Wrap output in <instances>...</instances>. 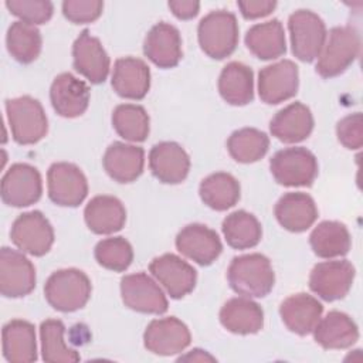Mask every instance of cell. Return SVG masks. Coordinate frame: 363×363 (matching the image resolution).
<instances>
[{
    "mask_svg": "<svg viewBox=\"0 0 363 363\" xmlns=\"http://www.w3.org/2000/svg\"><path fill=\"white\" fill-rule=\"evenodd\" d=\"M10 238L23 252L43 257L54 244V230L41 211L33 210L20 214L14 220Z\"/></svg>",
    "mask_w": 363,
    "mask_h": 363,
    "instance_id": "8",
    "label": "cell"
},
{
    "mask_svg": "<svg viewBox=\"0 0 363 363\" xmlns=\"http://www.w3.org/2000/svg\"><path fill=\"white\" fill-rule=\"evenodd\" d=\"M102 164L108 176L115 182L130 183L143 172L145 150L140 146L113 142L105 150Z\"/></svg>",
    "mask_w": 363,
    "mask_h": 363,
    "instance_id": "23",
    "label": "cell"
},
{
    "mask_svg": "<svg viewBox=\"0 0 363 363\" xmlns=\"http://www.w3.org/2000/svg\"><path fill=\"white\" fill-rule=\"evenodd\" d=\"M96 262L111 271L122 272L133 261V248L123 237H111L101 240L94 251Z\"/></svg>",
    "mask_w": 363,
    "mask_h": 363,
    "instance_id": "40",
    "label": "cell"
},
{
    "mask_svg": "<svg viewBox=\"0 0 363 363\" xmlns=\"http://www.w3.org/2000/svg\"><path fill=\"white\" fill-rule=\"evenodd\" d=\"M143 54L159 68L176 67L183 57L179 30L166 21L155 24L145 37Z\"/></svg>",
    "mask_w": 363,
    "mask_h": 363,
    "instance_id": "21",
    "label": "cell"
},
{
    "mask_svg": "<svg viewBox=\"0 0 363 363\" xmlns=\"http://www.w3.org/2000/svg\"><path fill=\"white\" fill-rule=\"evenodd\" d=\"M322 303L309 294L299 292L288 296L279 306L284 325L294 333L305 336L311 333L322 318Z\"/></svg>",
    "mask_w": 363,
    "mask_h": 363,
    "instance_id": "26",
    "label": "cell"
},
{
    "mask_svg": "<svg viewBox=\"0 0 363 363\" xmlns=\"http://www.w3.org/2000/svg\"><path fill=\"white\" fill-rule=\"evenodd\" d=\"M176 248L199 265L213 264L223 251L218 234L204 224H189L176 237Z\"/></svg>",
    "mask_w": 363,
    "mask_h": 363,
    "instance_id": "17",
    "label": "cell"
},
{
    "mask_svg": "<svg viewBox=\"0 0 363 363\" xmlns=\"http://www.w3.org/2000/svg\"><path fill=\"white\" fill-rule=\"evenodd\" d=\"M200 48L214 60H223L234 52L238 44L237 17L228 10H213L197 27Z\"/></svg>",
    "mask_w": 363,
    "mask_h": 363,
    "instance_id": "3",
    "label": "cell"
},
{
    "mask_svg": "<svg viewBox=\"0 0 363 363\" xmlns=\"http://www.w3.org/2000/svg\"><path fill=\"white\" fill-rule=\"evenodd\" d=\"M6 45L10 55L21 62L30 64L35 61L41 52L43 38L40 30L24 21H14L7 30Z\"/></svg>",
    "mask_w": 363,
    "mask_h": 363,
    "instance_id": "36",
    "label": "cell"
},
{
    "mask_svg": "<svg viewBox=\"0 0 363 363\" xmlns=\"http://www.w3.org/2000/svg\"><path fill=\"white\" fill-rule=\"evenodd\" d=\"M149 271L173 299H180L190 294L197 282L196 269L174 254H163L153 258Z\"/></svg>",
    "mask_w": 363,
    "mask_h": 363,
    "instance_id": "16",
    "label": "cell"
},
{
    "mask_svg": "<svg viewBox=\"0 0 363 363\" xmlns=\"http://www.w3.org/2000/svg\"><path fill=\"white\" fill-rule=\"evenodd\" d=\"M54 111L64 118L81 116L89 105V86L69 72L57 75L50 88Z\"/></svg>",
    "mask_w": 363,
    "mask_h": 363,
    "instance_id": "19",
    "label": "cell"
},
{
    "mask_svg": "<svg viewBox=\"0 0 363 363\" xmlns=\"http://www.w3.org/2000/svg\"><path fill=\"white\" fill-rule=\"evenodd\" d=\"M354 275V267L347 259L319 262L311 271L309 288L323 301H337L347 295Z\"/></svg>",
    "mask_w": 363,
    "mask_h": 363,
    "instance_id": "10",
    "label": "cell"
},
{
    "mask_svg": "<svg viewBox=\"0 0 363 363\" xmlns=\"http://www.w3.org/2000/svg\"><path fill=\"white\" fill-rule=\"evenodd\" d=\"M48 197L64 207L79 206L88 194V182L82 170L68 162L52 163L47 172Z\"/></svg>",
    "mask_w": 363,
    "mask_h": 363,
    "instance_id": "9",
    "label": "cell"
},
{
    "mask_svg": "<svg viewBox=\"0 0 363 363\" xmlns=\"http://www.w3.org/2000/svg\"><path fill=\"white\" fill-rule=\"evenodd\" d=\"M299 71L291 60H282L261 68L258 74V94L262 102L281 104L298 92Z\"/></svg>",
    "mask_w": 363,
    "mask_h": 363,
    "instance_id": "14",
    "label": "cell"
},
{
    "mask_svg": "<svg viewBox=\"0 0 363 363\" xmlns=\"http://www.w3.org/2000/svg\"><path fill=\"white\" fill-rule=\"evenodd\" d=\"M244 40L247 48L259 60H274L286 51L285 31L278 18L252 26Z\"/></svg>",
    "mask_w": 363,
    "mask_h": 363,
    "instance_id": "32",
    "label": "cell"
},
{
    "mask_svg": "<svg viewBox=\"0 0 363 363\" xmlns=\"http://www.w3.org/2000/svg\"><path fill=\"white\" fill-rule=\"evenodd\" d=\"M111 84L113 91L122 98L143 99L150 88V69L140 58H118L113 64Z\"/></svg>",
    "mask_w": 363,
    "mask_h": 363,
    "instance_id": "22",
    "label": "cell"
},
{
    "mask_svg": "<svg viewBox=\"0 0 363 363\" xmlns=\"http://www.w3.org/2000/svg\"><path fill=\"white\" fill-rule=\"evenodd\" d=\"M312 251L320 258H335L346 255L352 245L347 227L339 221H322L309 235Z\"/></svg>",
    "mask_w": 363,
    "mask_h": 363,
    "instance_id": "33",
    "label": "cell"
},
{
    "mask_svg": "<svg viewBox=\"0 0 363 363\" xmlns=\"http://www.w3.org/2000/svg\"><path fill=\"white\" fill-rule=\"evenodd\" d=\"M35 288V268L20 251L0 250V292L6 298H21Z\"/></svg>",
    "mask_w": 363,
    "mask_h": 363,
    "instance_id": "12",
    "label": "cell"
},
{
    "mask_svg": "<svg viewBox=\"0 0 363 363\" xmlns=\"http://www.w3.org/2000/svg\"><path fill=\"white\" fill-rule=\"evenodd\" d=\"M88 228L95 234H113L125 225L126 210L122 201L113 196H95L84 210Z\"/></svg>",
    "mask_w": 363,
    "mask_h": 363,
    "instance_id": "30",
    "label": "cell"
},
{
    "mask_svg": "<svg viewBox=\"0 0 363 363\" xmlns=\"http://www.w3.org/2000/svg\"><path fill=\"white\" fill-rule=\"evenodd\" d=\"M312 332L315 342L323 349H346L359 339L356 322L340 311H330L325 318H320Z\"/></svg>",
    "mask_w": 363,
    "mask_h": 363,
    "instance_id": "29",
    "label": "cell"
},
{
    "mask_svg": "<svg viewBox=\"0 0 363 363\" xmlns=\"http://www.w3.org/2000/svg\"><path fill=\"white\" fill-rule=\"evenodd\" d=\"M292 54L303 61L312 62L319 57L326 41L325 21L313 11L299 9L288 18Z\"/></svg>",
    "mask_w": 363,
    "mask_h": 363,
    "instance_id": "6",
    "label": "cell"
},
{
    "mask_svg": "<svg viewBox=\"0 0 363 363\" xmlns=\"http://www.w3.org/2000/svg\"><path fill=\"white\" fill-rule=\"evenodd\" d=\"M269 149V138L255 128L234 130L227 140L230 156L238 163H254L262 159Z\"/></svg>",
    "mask_w": 363,
    "mask_h": 363,
    "instance_id": "37",
    "label": "cell"
},
{
    "mask_svg": "<svg viewBox=\"0 0 363 363\" xmlns=\"http://www.w3.org/2000/svg\"><path fill=\"white\" fill-rule=\"evenodd\" d=\"M218 92L221 98L234 106H242L254 99L252 69L238 61L228 62L218 77Z\"/></svg>",
    "mask_w": 363,
    "mask_h": 363,
    "instance_id": "31",
    "label": "cell"
},
{
    "mask_svg": "<svg viewBox=\"0 0 363 363\" xmlns=\"http://www.w3.org/2000/svg\"><path fill=\"white\" fill-rule=\"evenodd\" d=\"M241 14L244 18L254 20L259 17H265L274 11L277 7V1L269 0H247L237 3Z\"/></svg>",
    "mask_w": 363,
    "mask_h": 363,
    "instance_id": "44",
    "label": "cell"
},
{
    "mask_svg": "<svg viewBox=\"0 0 363 363\" xmlns=\"http://www.w3.org/2000/svg\"><path fill=\"white\" fill-rule=\"evenodd\" d=\"M227 279L234 292L247 298L267 296L275 284L271 261L258 252L233 258L227 269Z\"/></svg>",
    "mask_w": 363,
    "mask_h": 363,
    "instance_id": "1",
    "label": "cell"
},
{
    "mask_svg": "<svg viewBox=\"0 0 363 363\" xmlns=\"http://www.w3.org/2000/svg\"><path fill=\"white\" fill-rule=\"evenodd\" d=\"M167 4L172 13L180 20H190L200 10V3L196 0H170Z\"/></svg>",
    "mask_w": 363,
    "mask_h": 363,
    "instance_id": "45",
    "label": "cell"
},
{
    "mask_svg": "<svg viewBox=\"0 0 363 363\" xmlns=\"http://www.w3.org/2000/svg\"><path fill=\"white\" fill-rule=\"evenodd\" d=\"M278 223L291 233L306 231L318 218V208L313 199L301 191L285 193L274 208Z\"/></svg>",
    "mask_w": 363,
    "mask_h": 363,
    "instance_id": "25",
    "label": "cell"
},
{
    "mask_svg": "<svg viewBox=\"0 0 363 363\" xmlns=\"http://www.w3.org/2000/svg\"><path fill=\"white\" fill-rule=\"evenodd\" d=\"M104 10L101 0H65L62 3V14L74 24L95 21Z\"/></svg>",
    "mask_w": 363,
    "mask_h": 363,
    "instance_id": "42",
    "label": "cell"
},
{
    "mask_svg": "<svg viewBox=\"0 0 363 363\" xmlns=\"http://www.w3.org/2000/svg\"><path fill=\"white\" fill-rule=\"evenodd\" d=\"M6 113L14 142L34 145L48 130V119L38 99L24 95L6 101Z\"/></svg>",
    "mask_w": 363,
    "mask_h": 363,
    "instance_id": "4",
    "label": "cell"
},
{
    "mask_svg": "<svg viewBox=\"0 0 363 363\" xmlns=\"http://www.w3.org/2000/svg\"><path fill=\"white\" fill-rule=\"evenodd\" d=\"M220 322L231 333L252 335L264 326V311L247 296L231 298L220 309Z\"/></svg>",
    "mask_w": 363,
    "mask_h": 363,
    "instance_id": "27",
    "label": "cell"
},
{
    "mask_svg": "<svg viewBox=\"0 0 363 363\" xmlns=\"http://www.w3.org/2000/svg\"><path fill=\"white\" fill-rule=\"evenodd\" d=\"M72 64L91 84H102L109 74V57L101 41L84 30L72 44Z\"/></svg>",
    "mask_w": 363,
    "mask_h": 363,
    "instance_id": "18",
    "label": "cell"
},
{
    "mask_svg": "<svg viewBox=\"0 0 363 363\" xmlns=\"http://www.w3.org/2000/svg\"><path fill=\"white\" fill-rule=\"evenodd\" d=\"M336 135L339 142L350 149L357 150L363 145V119L360 112L350 113L342 118L336 125Z\"/></svg>",
    "mask_w": 363,
    "mask_h": 363,
    "instance_id": "43",
    "label": "cell"
},
{
    "mask_svg": "<svg viewBox=\"0 0 363 363\" xmlns=\"http://www.w3.org/2000/svg\"><path fill=\"white\" fill-rule=\"evenodd\" d=\"M149 167L159 182L179 184L189 174L190 157L179 143L159 142L150 149Z\"/></svg>",
    "mask_w": 363,
    "mask_h": 363,
    "instance_id": "20",
    "label": "cell"
},
{
    "mask_svg": "<svg viewBox=\"0 0 363 363\" xmlns=\"http://www.w3.org/2000/svg\"><path fill=\"white\" fill-rule=\"evenodd\" d=\"M9 11L28 24H45L54 13V6L48 0H7Z\"/></svg>",
    "mask_w": 363,
    "mask_h": 363,
    "instance_id": "41",
    "label": "cell"
},
{
    "mask_svg": "<svg viewBox=\"0 0 363 363\" xmlns=\"http://www.w3.org/2000/svg\"><path fill=\"white\" fill-rule=\"evenodd\" d=\"M191 340L186 323L174 316L153 319L145 329V347L159 356H172L183 352Z\"/></svg>",
    "mask_w": 363,
    "mask_h": 363,
    "instance_id": "15",
    "label": "cell"
},
{
    "mask_svg": "<svg viewBox=\"0 0 363 363\" xmlns=\"http://www.w3.org/2000/svg\"><path fill=\"white\" fill-rule=\"evenodd\" d=\"M92 285L85 272L77 268H64L52 272L44 285L47 302L60 312H75L86 305Z\"/></svg>",
    "mask_w": 363,
    "mask_h": 363,
    "instance_id": "2",
    "label": "cell"
},
{
    "mask_svg": "<svg viewBox=\"0 0 363 363\" xmlns=\"http://www.w3.org/2000/svg\"><path fill=\"white\" fill-rule=\"evenodd\" d=\"M240 193L241 187L238 180L224 172L208 174L201 180L199 187L201 201L216 211H224L235 206L240 200Z\"/></svg>",
    "mask_w": 363,
    "mask_h": 363,
    "instance_id": "34",
    "label": "cell"
},
{
    "mask_svg": "<svg viewBox=\"0 0 363 363\" xmlns=\"http://www.w3.org/2000/svg\"><path fill=\"white\" fill-rule=\"evenodd\" d=\"M274 179L286 187L311 186L318 176V160L306 147L278 150L269 160Z\"/></svg>",
    "mask_w": 363,
    "mask_h": 363,
    "instance_id": "7",
    "label": "cell"
},
{
    "mask_svg": "<svg viewBox=\"0 0 363 363\" xmlns=\"http://www.w3.org/2000/svg\"><path fill=\"white\" fill-rule=\"evenodd\" d=\"M43 193L40 172L28 163H14L1 179V200L11 207L37 203Z\"/></svg>",
    "mask_w": 363,
    "mask_h": 363,
    "instance_id": "11",
    "label": "cell"
},
{
    "mask_svg": "<svg viewBox=\"0 0 363 363\" xmlns=\"http://www.w3.org/2000/svg\"><path fill=\"white\" fill-rule=\"evenodd\" d=\"M179 360H193V362H204V360H211L214 362L216 359L213 356H210L208 353H206V350L201 349H193L189 354L182 356Z\"/></svg>",
    "mask_w": 363,
    "mask_h": 363,
    "instance_id": "46",
    "label": "cell"
},
{
    "mask_svg": "<svg viewBox=\"0 0 363 363\" xmlns=\"http://www.w3.org/2000/svg\"><path fill=\"white\" fill-rule=\"evenodd\" d=\"M269 130L284 143L302 142L313 130L312 112L302 102H292L275 113L269 122Z\"/></svg>",
    "mask_w": 363,
    "mask_h": 363,
    "instance_id": "24",
    "label": "cell"
},
{
    "mask_svg": "<svg viewBox=\"0 0 363 363\" xmlns=\"http://www.w3.org/2000/svg\"><path fill=\"white\" fill-rule=\"evenodd\" d=\"M3 356L10 363H30L37 360V340L34 325L13 319L1 329Z\"/></svg>",
    "mask_w": 363,
    "mask_h": 363,
    "instance_id": "28",
    "label": "cell"
},
{
    "mask_svg": "<svg viewBox=\"0 0 363 363\" xmlns=\"http://www.w3.org/2000/svg\"><path fill=\"white\" fill-rule=\"evenodd\" d=\"M360 51L359 33L349 26L333 27L326 35L325 45L316 62V72L322 78H333L345 72Z\"/></svg>",
    "mask_w": 363,
    "mask_h": 363,
    "instance_id": "5",
    "label": "cell"
},
{
    "mask_svg": "<svg viewBox=\"0 0 363 363\" xmlns=\"http://www.w3.org/2000/svg\"><path fill=\"white\" fill-rule=\"evenodd\" d=\"M123 303L136 312L162 315L167 311V299L159 285L145 272L125 275L121 279Z\"/></svg>",
    "mask_w": 363,
    "mask_h": 363,
    "instance_id": "13",
    "label": "cell"
},
{
    "mask_svg": "<svg viewBox=\"0 0 363 363\" xmlns=\"http://www.w3.org/2000/svg\"><path fill=\"white\" fill-rule=\"evenodd\" d=\"M65 326L60 319H45L40 325L41 354L48 363H71L79 362L81 356L75 349H71L64 340Z\"/></svg>",
    "mask_w": 363,
    "mask_h": 363,
    "instance_id": "38",
    "label": "cell"
},
{
    "mask_svg": "<svg viewBox=\"0 0 363 363\" xmlns=\"http://www.w3.org/2000/svg\"><path fill=\"white\" fill-rule=\"evenodd\" d=\"M146 109L135 104H121L112 112V126L125 140L143 142L150 130Z\"/></svg>",
    "mask_w": 363,
    "mask_h": 363,
    "instance_id": "39",
    "label": "cell"
},
{
    "mask_svg": "<svg viewBox=\"0 0 363 363\" xmlns=\"http://www.w3.org/2000/svg\"><path fill=\"white\" fill-rule=\"evenodd\" d=\"M221 230L227 244L235 250L252 248L262 237V228L258 218L245 210L230 213L223 220Z\"/></svg>",
    "mask_w": 363,
    "mask_h": 363,
    "instance_id": "35",
    "label": "cell"
}]
</instances>
